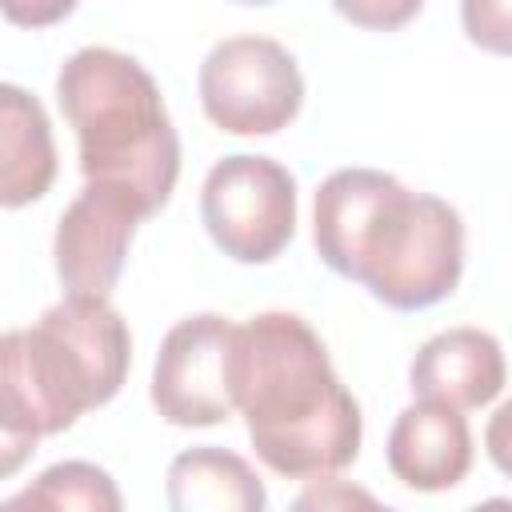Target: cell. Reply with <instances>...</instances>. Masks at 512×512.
<instances>
[{
    "instance_id": "cell-17",
    "label": "cell",
    "mask_w": 512,
    "mask_h": 512,
    "mask_svg": "<svg viewBox=\"0 0 512 512\" xmlns=\"http://www.w3.org/2000/svg\"><path fill=\"white\" fill-rule=\"evenodd\" d=\"M32 452H36V440L16 436L12 428H4V424H0V480L16 476V472L32 460Z\"/></svg>"
},
{
    "instance_id": "cell-10",
    "label": "cell",
    "mask_w": 512,
    "mask_h": 512,
    "mask_svg": "<svg viewBox=\"0 0 512 512\" xmlns=\"http://www.w3.org/2000/svg\"><path fill=\"white\" fill-rule=\"evenodd\" d=\"M504 348L484 328H448L420 344L408 364V388L416 400H440L460 412L484 408L504 388Z\"/></svg>"
},
{
    "instance_id": "cell-13",
    "label": "cell",
    "mask_w": 512,
    "mask_h": 512,
    "mask_svg": "<svg viewBox=\"0 0 512 512\" xmlns=\"http://www.w3.org/2000/svg\"><path fill=\"white\" fill-rule=\"evenodd\" d=\"M116 480L88 460H60L44 468L24 492L8 496L4 508H84V512H120Z\"/></svg>"
},
{
    "instance_id": "cell-15",
    "label": "cell",
    "mask_w": 512,
    "mask_h": 512,
    "mask_svg": "<svg viewBox=\"0 0 512 512\" xmlns=\"http://www.w3.org/2000/svg\"><path fill=\"white\" fill-rule=\"evenodd\" d=\"M332 8L364 32H396L416 20L424 0H332Z\"/></svg>"
},
{
    "instance_id": "cell-19",
    "label": "cell",
    "mask_w": 512,
    "mask_h": 512,
    "mask_svg": "<svg viewBox=\"0 0 512 512\" xmlns=\"http://www.w3.org/2000/svg\"><path fill=\"white\" fill-rule=\"evenodd\" d=\"M232 4H272V0H232Z\"/></svg>"
},
{
    "instance_id": "cell-5",
    "label": "cell",
    "mask_w": 512,
    "mask_h": 512,
    "mask_svg": "<svg viewBox=\"0 0 512 512\" xmlns=\"http://www.w3.org/2000/svg\"><path fill=\"white\" fill-rule=\"evenodd\" d=\"M200 220L228 260L268 264L296 236V176L272 156H224L204 176Z\"/></svg>"
},
{
    "instance_id": "cell-14",
    "label": "cell",
    "mask_w": 512,
    "mask_h": 512,
    "mask_svg": "<svg viewBox=\"0 0 512 512\" xmlns=\"http://www.w3.org/2000/svg\"><path fill=\"white\" fill-rule=\"evenodd\" d=\"M460 24L468 40L492 56L512 52V24H508V0H460Z\"/></svg>"
},
{
    "instance_id": "cell-12",
    "label": "cell",
    "mask_w": 512,
    "mask_h": 512,
    "mask_svg": "<svg viewBox=\"0 0 512 512\" xmlns=\"http://www.w3.org/2000/svg\"><path fill=\"white\" fill-rule=\"evenodd\" d=\"M168 504L176 512H260L268 492L244 456L204 444L168 464Z\"/></svg>"
},
{
    "instance_id": "cell-3",
    "label": "cell",
    "mask_w": 512,
    "mask_h": 512,
    "mask_svg": "<svg viewBox=\"0 0 512 512\" xmlns=\"http://www.w3.org/2000/svg\"><path fill=\"white\" fill-rule=\"evenodd\" d=\"M132 364V336L108 296H68L32 328L0 332V424L44 440L108 404Z\"/></svg>"
},
{
    "instance_id": "cell-16",
    "label": "cell",
    "mask_w": 512,
    "mask_h": 512,
    "mask_svg": "<svg viewBox=\"0 0 512 512\" xmlns=\"http://www.w3.org/2000/svg\"><path fill=\"white\" fill-rule=\"evenodd\" d=\"M80 0H0V16L16 28H52L76 12Z\"/></svg>"
},
{
    "instance_id": "cell-2",
    "label": "cell",
    "mask_w": 512,
    "mask_h": 512,
    "mask_svg": "<svg viewBox=\"0 0 512 512\" xmlns=\"http://www.w3.org/2000/svg\"><path fill=\"white\" fill-rule=\"evenodd\" d=\"M312 240L320 260L396 312L448 300L464 276V220L380 168H336L316 188Z\"/></svg>"
},
{
    "instance_id": "cell-1",
    "label": "cell",
    "mask_w": 512,
    "mask_h": 512,
    "mask_svg": "<svg viewBox=\"0 0 512 512\" xmlns=\"http://www.w3.org/2000/svg\"><path fill=\"white\" fill-rule=\"evenodd\" d=\"M232 408L276 476L324 480L360 452V404L340 384L324 340L296 312H260L236 324Z\"/></svg>"
},
{
    "instance_id": "cell-4",
    "label": "cell",
    "mask_w": 512,
    "mask_h": 512,
    "mask_svg": "<svg viewBox=\"0 0 512 512\" xmlns=\"http://www.w3.org/2000/svg\"><path fill=\"white\" fill-rule=\"evenodd\" d=\"M56 100L80 144L84 180L124 188L156 216L180 176V136L152 72L116 48H80L56 72Z\"/></svg>"
},
{
    "instance_id": "cell-7",
    "label": "cell",
    "mask_w": 512,
    "mask_h": 512,
    "mask_svg": "<svg viewBox=\"0 0 512 512\" xmlns=\"http://www.w3.org/2000/svg\"><path fill=\"white\" fill-rule=\"evenodd\" d=\"M232 336L236 324L220 312L176 320L152 364V408L176 428H212L232 408Z\"/></svg>"
},
{
    "instance_id": "cell-8",
    "label": "cell",
    "mask_w": 512,
    "mask_h": 512,
    "mask_svg": "<svg viewBox=\"0 0 512 512\" xmlns=\"http://www.w3.org/2000/svg\"><path fill=\"white\" fill-rule=\"evenodd\" d=\"M144 208L112 184L88 180L64 208L52 240L56 276L68 296H112Z\"/></svg>"
},
{
    "instance_id": "cell-18",
    "label": "cell",
    "mask_w": 512,
    "mask_h": 512,
    "mask_svg": "<svg viewBox=\"0 0 512 512\" xmlns=\"http://www.w3.org/2000/svg\"><path fill=\"white\" fill-rule=\"evenodd\" d=\"M328 504H376L368 492H356V488H336V492H324V488H312L296 500V508H328Z\"/></svg>"
},
{
    "instance_id": "cell-9",
    "label": "cell",
    "mask_w": 512,
    "mask_h": 512,
    "mask_svg": "<svg viewBox=\"0 0 512 512\" xmlns=\"http://www.w3.org/2000/svg\"><path fill=\"white\" fill-rule=\"evenodd\" d=\"M472 428L460 408L440 400L408 404L388 432V472L412 492H448L472 468Z\"/></svg>"
},
{
    "instance_id": "cell-11",
    "label": "cell",
    "mask_w": 512,
    "mask_h": 512,
    "mask_svg": "<svg viewBox=\"0 0 512 512\" xmlns=\"http://www.w3.org/2000/svg\"><path fill=\"white\" fill-rule=\"evenodd\" d=\"M52 180L56 140L44 104L20 84H0V208L40 200Z\"/></svg>"
},
{
    "instance_id": "cell-6",
    "label": "cell",
    "mask_w": 512,
    "mask_h": 512,
    "mask_svg": "<svg viewBox=\"0 0 512 512\" xmlns=\"http://www.w3.org/2000/svg\"><path fill=\"white\" fill-rule=\"evenodd\" d=\"M196 88L204 116L232 136H276L304 104L296 56L272 36H228L212 44Z\"/></svg>"
}]
</instances>
